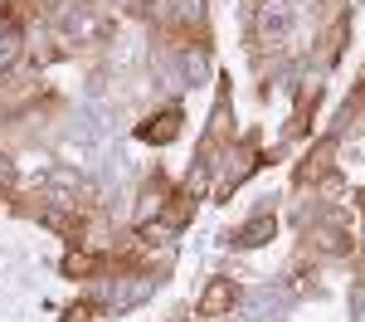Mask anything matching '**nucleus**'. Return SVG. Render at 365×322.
<instances>
[{"instance_id":"1","label":"nucleus","mask_w":365,"mask_h":322,"mask_svg":"<svg viewBox=\"0 0 365 322\" xmlns=\"http://www.w3.org/2000/svg\"><path fill=\"white\" fill-rule=\"evenodd\" d=\"M307 249L327 254V259H346V254L356 249V239H351V225H346L341 215H327V220H317V225L307 230Z\"/></svg>"},{"instance_id":"2","label":"nucleus","mask_w":365,"mask_h":322,"mask_svg":"<svg viewBox=\"0 0 365 322\" xmlns=\"http://www.w3.org/2000/svg\"><path fill=\"white\" fill-rule=\"evenodd\" d=\"M292 29V5L287 0H258L253 5V39L258 44H282Z\"/></svg>"},{"instance_id":"3","label":"nucleus","mask_w":365,"mask_h":322,"mask_svg":"<svg viewBox=\"0 0 365 322\" xmlns=\"http://www.w3.org/2000/svg\"><path fill=\"white\" fill-rule=\"evenodd\" d=\"M156 283H161V278H151V273H127V278H117V283H108V308H117V313H127V308H137V303H146V298L156 293Z\"/></svg>"},{"instance_id":"4","label":"nucleus","mask_w":365,"mask_h":322,"mask_svg":"<svg viewBox=\"0 0 365 322\" xmlns=\"http://www.w3.org/2000/svg\"><path fill=\"white\" fill-rule=\"evenodd\" d=\"M234 303H239L234 278H215L210 288L200 293V318H225V313H234Z\"/></svg>"},{"instance_id":"5","label":"nucleus","mask_w":365,"mask_h":322,"mask_svg":"<svg viewBox=\"0 0 365 322\" xmlns=\"http://www.w3.org/2000/svg\"><path fill=\"white\" fill-rule=\"evenodd\" d=\"M137 137H141V142H151V146L175 142V137H180V113H175V108H166V113L146 117V122L137 127Z\"/></svg>"},{"instance_id":"6","label":"nucleus","mask_w":365,"mask_h":322,"mask_svg":"<svg viewBox=\"0 0 365 322\" xmlns=\"http://www.w3.org/2000/svg\"><path fill=\"white\" fill-rule=\"evenodd\" d=\"M161 25H195L205 15V0H151Z\"/></svg>"},{"instance_id":"7","label":"nucleus","mask_w":365,"mask_h":322,"mask_svg":"<svg viewBox=\"0 0 365 322\" xmlns=\"http://www.w3.org/2000/svg\"><path fill=\"white\" fill-rule=\"evenodd\" d=\"M273 234H278V220H273V215H253L249 225L234 234V244H239V249H258V244H268Z\"/></svg>"},{"instance_id":"8","label":"nucleus","mask_w":365,"mask_h":322,"mask_svg":"<svg viewBox=\"0 0 365 322\" xmlns=\"http://www.w3.org/2000/svg\"><path fill=\"white\" fill-rule=\"evenodd\" d=\"M103 268V254H88V249H73L68 259H63V273H73V278H88V273H98Z\"/></svg>"},{"instance_id":"9","label":"nucleus","mask_w":365,"mask_h":322,"mask_svg":"<svg viewBox=\"0 0 365 322\" xmlns=\"http://www.w3.org/2000/svg\"><path fill=\"white\" fill-rule=\"evenodd\" d=\"M15 59H20V29L10 20H0V69H10Z\"/></svg>"},{"instance_id":"10","label":"nucleus","mask_w":365,"mask_h":322,"mask_svg":"<svg viewBox=\"0 0 365 322\" xmlns=\"http://www.w3.org/2000/svg\"><path fill=\"white\" fill-rule=\"evenodd\" d=\"M351 313H356V322H365V283L351 288Z\"/></svg>"},{"instance_id":"11","label":"nucleus","mask_w":365,"mask_h":322,"mask_svg":"<svg viewBox=\"0 0 365 322\" xmlns=\"http://www.w3.org/2000/svg\"><path fill=\"white\" fill-rule=\"evenodd\" d=\"M10 186H15V166H10V161H5V156H0V196H5V191H10Z\"/></svg>"},{"instance_id":"12","label":"nucleus","mask_w":365,"mask_h":322,"mask_svg":"<svg viewBox=\"0 0 365 322\" xmlns=\"http://www.w3.org/2000/svg\"><path fill=\"white\" fill-rule=\"evenodd\" d=\"M68 322H93V313L88 308H68Z\"/></svg>"},{"instance_id":"13","label":"nucleus","mask_w":365,"mask_h":322,"mask_svg":"<svg viewBox=\"0 0 365 322\" xmlns=\"http://www.w3.org/2000/svg\"><path fill=\"white\" fill-rule=\"evenodd\" d=\"M0 5H5V0H0Z\"/></svg>"}]
</instances>
